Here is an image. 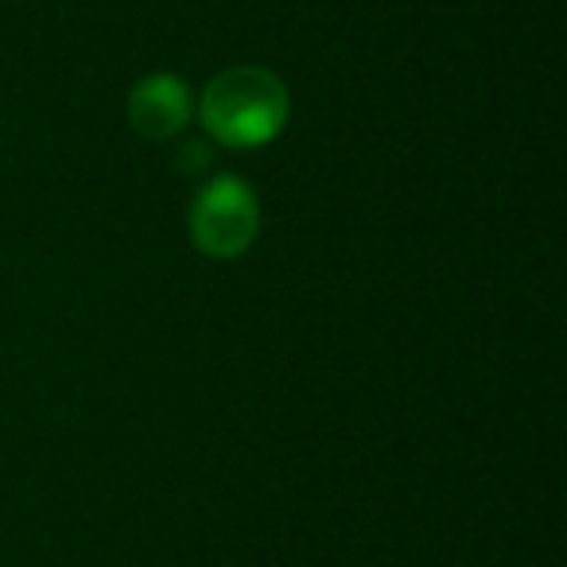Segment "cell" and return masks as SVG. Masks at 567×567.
<instances>
[{"mask_svg":"<svg viewBox=\"0 0 567 567\" xmlns=\"http://www.w3.org/2000/svg\"><path fill=\"white\" fill-rule=\"evenodd\" d=\"M288 121V90L265 66H234L203 94V125L229 148L268 144Z\"/></svg>","mask_w":567,"mask_h":567,"instance_id":"1","label":"cell"},{"mask_svg":"<svg viewBox=\"0 0 567 567\" xmlns=\"http://www.w3.org/2000/svg\"><path fill=\"white\" fill-rule=\"evenodd\" d=\"M257 229V198L241 179H214L190 203V237L206 257H241Z\"/></svg>","mask_w":567,"mask_h":567,"instance_id":"2","label":"cell"},{"mask_svg":"<svg viewBox=\"0 0 567 567\" xmlns=\"http://www.w3.org/2000/svg\"><path fill=\"white\" fill-rule=\"evenodd\" d=\"M190 117V94L175 74H152L128 94V121L148 141H167Z\"/></svg>","mask_w":567,"mask_h":567,"instance_id":"3","label":"cell"},{"mask_svg":"<svg viewBox=\"0 0 567 567\" xmlns=\"http://www.w3.org/2000/svg\"><path fill=\"white\" fill-rule=\"evenodd\" d=\"M179 159H183V167H195V172H203L206 159H210V152H206L203 144H187V148L179 152Z\"/></svg>","mask_w":567,"mask_h":567,"instance_id":"4","label":"cell"}]
</instances>
